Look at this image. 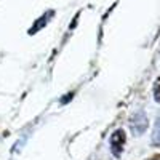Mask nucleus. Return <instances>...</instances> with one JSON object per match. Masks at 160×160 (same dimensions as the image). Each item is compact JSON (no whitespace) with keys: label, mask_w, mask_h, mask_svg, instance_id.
I'll list each match as a JSON object with an SVG mask.
<instances>
[{"label":"nucleus","mask_w":160,"mask_h":160,"mask_svg":"<svg viewBox=\"0 0 160 160\" xmlns=\"http://www.w3.org/2000/svg\"><path fill=\"white\" fill-rule=\"evenodd\" d=\"M125 141H127V135L123 130H115L111 136V152L114 157H120L123 152V146H125Z\"/></svg>","instance_id":"f257e3e1"},{"label":"nucleus","mask_w":160,"mask_h":160,"mask_svg":"<svg viewBox=\"0 0 160 160\" xmlns=\"http://www.w3.org/2000/svg\"><path fill=\"white\" fill-rule=\"evenodd\" d=\"M130 127H131V131L135 135H142L148 128V117H146L144 112H138L133 115L131 122H130Z\"/></svg>","instance_id":"f03ea898"},{"label":"nucleus","mask_w":160,"mask_h":160,"mask_svg":"<svg viewBox=\"0 0 160 160\" xmlns=\"http://www.w3.org/2000/svg\"><path fill=\"white\" fill-rule=\"evenodd\" d=\"M53 16H55V11H53V10H48L42 18H38V21H35V24L31 28L29 34H35L38 29H43L45 24H48V22H50V18H53Z\"/></svg>","instance_id":"7ed1b4c3"},{"label":"nucleus","mask_w":160,"mask_h":160,"mask_svg":"<svg viewBox=\"0 0 160 160\" xmlns=\"http://www.w3.org/2000/svg\"><path fill=\"white\" fill-rule=\"evenodd\" d=\"M152 144L160 146V117L157 118L155 127H154V133H152Z\"/></svg>","instance_id":"20e7f679"},{"label":"nucleus","mask_w":160,"mask_h":160,"mask_svg":"<svg viewBox=\"0 0 160 160\" xmlns=\"http://www.w3.org/2000/svg\"><path fill=\"white\" fill-rule=\"evenodd\" d=\"M154 99H155V102L160 104V77L155 80V83H154Z\"/></svg>","instance_id":"39448f33"},{"label":"nucleus","mask_w":160,"mask_h":160,"mask_svg":"<svg viewBox=\"0 0 160 160\" xmlns=\"http://www.w3.org/2000/svg\"><path fill=\"white\" fill-rule=\"evenodd\" d=\"M148 160H160V154H157V155H152L151 158H148Z\"/></svg>","instance_id":"423d86ee"}]
</instances>
